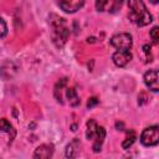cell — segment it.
Returning a JSON list of instances; mask_svg holds the SVG:
<instances>
[{"label": "cell", "instance_id": "cell-1", "mask_svg": "<svg viewBox=\"0 0 159 159\" xmlns=\"http://www.w3.org/2000/svg\"><path fill=\"white\" fill-rule=\"evenodd\" d=\"M50 25H51V37L52 42L56 47H62L70 36V29L65 21V19L52 14L50 16Z\"/></svg>", "mask_w": 159, "mask_h": 159}, {"label": "cell", "instance_id": "cell-2", "mask_svg": "<svg viewBox=\"0 0 159 159\" xmlns=\"http://www.w3.org/2000/svg\"><path fill=\"white\" fill-rule=\"evenodd\" d=\"M129 19L137 26H147L153 21L150 12L147 10L143 0H128Z\"/></svg>", "mask_w": 159, "mask_h": 159}, {"label": "cell", "instance_id": "cell-3", "mask_svg": "<svg viewBox=\"0 0 159 159\" xmlns=\"http://www.w3.org/2000/svg\"><path fill=\"white\" fill-rule=\"evenodd\" d=\"M140 143L144 147H154L159 143V127L150 125L145 128L140 134Z\"/></svg>", "mask_w": 159, "mask_h": 159}, {"label": "cell", "instance_id": "cell-4", "mask_svg": "<svg viewBox=\"0 0 159 159\" xmlns=\"http://www.w3.org/2000/svg\"><path fill=\"white\" fill-rule=\"evenodd\" d=\"M109 42L117 50H130V47L133 45L132 36L127 32H122V34H117V35L112 36Z\"/></svg>", "mask_w": 159, "mask_h": 159}, {"label": "cell", "instance_id": "cell-5", "mask_svg": "<svg viewBox=\"0 0 159 159\" xmlns=\"http://www.w3.org/2000/svg\"><path fill=\"white\" fill-rule=\"evenodd\" d=\"M84 4V0H60L58 5L61 10H63L67 14H73L77 10H80Z\"/></svg>", "mask_w": 159, "mask_h": 159}, {"label": "cell", "instance_id": "cell-6", "mask_svg": "<svg viewBox=\"0 0 159 159\" xmlns=\"http://www.w3.org/2000/svg\"><path fill=\"white\" fill-rule=\"evenodd\" d=\"M112 60H113L116 66L124 67L132 60V53L129 52V50H118V51H116L113 53Z\"/></svg>", "mask_w": 159, "mask_h": 159}, {"label": "cell", "instance_id": "cell-7", "mask_svg": "<svg viewBox=\"0 0 159 159\" xmlns=\"http://www.w3.org/2000/svg\"><path fill=\"white\" fill-rule=\"evenodd\" d=\"M144 83L145 86L153 91L158 92L159 91V82H158V71L157 70H149L144 75Z\"/></svg>", "mask_w": 159, "mask_h": 159}, {"label": "cell", "instance_id": "cell-8", "mask_svg": "<svg viewBox=\"0 0 159 159\" xmlns=\"http://www.w3.org/2000/svg\"><path fill=\"white\" fill-rule=\"evenodd\" d=\"M53 154V145L52 144H41L35 149L34 158L36 159H47L51 158Z\"/></svg>", "mask_w": 159, "mask_h": 159}, {"label": "cell", "instance_id": "cell-9", "mask_svg": "<svg viewBox=\"0 0 159 159\" xmlns=\"http://www.w3.org/2000/svg\"><path fill=\"white\" fill-rule=\"evenodd\" d=\"M16 71H17V67L15 66V63L11 62V61H6L0 67V76L4 80H9V78H11L16 73Z\"/></svg>", "mask_w": 159, "mask_h": 159}, {"label": "cell", "instance_id": "cell-10", "mask_svg": "<svg viewBox=\"0 0 159 159\" xmlns=\"http://www.w3.org/2000/svg\"><path fill=\"white\" fill-rule=\"evenodd\" d=\"M98 130V124L96 123V120L89 119L87 122V129H86V138L87 139H94L96 134Z\"/></svg>", "mask_w": 159, "mask_h": 159}, {"label": "cell", "instance_id": "cell-11", "mask_svg": "<svg viewBox=\"0 0 159 159\" xmlns=\"http://www.w3.org/2000/svg\"><path fill=\"white\" fill-rule=\"evenodd\" d=\"M66 97H67V99H68V102H70V104L72 107H77L80 104V98H78L77 92H76L75 88H67Z\"/></svg>", "mask_w": 159, "mask_h": 159}, {"label": "cell", "instance_id": "cell-12", "mask_svg": "<svg viewBox=\"0 0 159 159\" xmlns=\"http://www.w3.org/2000/svg\"><path fill=\"white\" fill-rule=\"evenodd\" d=\"M135 139H137L135 133L133 130H127V137L122 143V148L123 149H129L133 145V143L135 142Z\"/></svg>", "mask_w": 159, "mask_h": 159}, {"label": "cell", "instance_id": "cell-13", "mask_svg": "<svg viewBox=\"0 0 159 159\" xmlns=\"http://www.w3.org/2000/svg\"><path fill=\"white\" fill-rule=\"evenodd\" d=\"M0 130H2V132H5V133H9V134L11 133L12 138H14V135H15V130H14L11 123H10L7 119H5V118H1V119H0Z\"/></svg>", "mask_w": 159, "mask_h": 159}, {"label": "cell", "instance_id": "cell-14", "mask_svg": "<svg viewBox=\"0 0 159 159\" xmlns=\"http://www.w3.org/2000/svg\"><path fill=\"white\" fill-rule=\"evenodd\" d=\"M66 83H67V78H61V80L56 83V86H55V97H56V99H57L58 102H61V103H62V99H61V89L66 86Z\"/></svg>", "mask_w": 159, "mask_h": 159}, {"label": "cell", "instance_id": "cell-15", "mask_svg": "<svg viewBox=\"0 0 159 159\" xmlns=\"http://www.w3.org/2000/svg\"><path fill=\"white\" fill-rule=\"evenodd\" d=\"M6 34H7V25L4 21V19L0 17V40L4 39L6 36Z\"/></svg>", "mask_w": 159, "mask_h": 159}, {"label": "cell", "instance_id": "cell-16", "mask_svg": "<svg viewBox=\"0 0 159 159\" xmlns=\"http://www.w3.org/2000/svg\"><path fill=\"white\" fill-rule=\"evenodd\" d=\"M150 37L154 43H158V41H159V27L158 26H154L150 30Z\"/></svg>", "mask_w": 159, "mask_h": 159}, {"label": "cell", "instance_id": "cell-17", "mask_svg": "<svg viewBox=\"0 0 159 159\" xmlns=\"http://www.w3.org/2000/svg\"><path fill=\"white\" fill-rule=\"evenodd\" d=\"M75 143H70L66 147V157L67 158H73L75 157Z\"/></svg>", "mask_w": 159, "mask_h": 159}, {"label": "cell", "instance_id": "cell-18", "mask_svg": "<svg viewBox=\"0 0 159 159\" xmlns=\"http://www.w3.org/2000/svg\"><path fill=\"white\" fill-rule=\"evenodd\" d=\"M107 4H108V0H96V4L94 5H96L97 11H104Z\"/></svg>", "mask_w": 159, "mask_h": 159}, {"label": "cell", "instance_id": "cell-19", "mask_svg": "<svg viewBox=\"0 0 159 159\" xmlns=\"http://www.w3.org/2000/svg\"><path fill=\"white\" fill-rule=\"evenodd\" d=\"M143 52L147 57V62H150L152 61V55H150V46L149 45H144L143 46Z\"/></svg>", "mask_w": 159, "mask_h": 159}, {"label": "cell", "instance_id": "cell-20", "mask_svg": "<svg viewBox=\"0 0 159 159\" xmlns=\"http://www.w3.org/2000/svg\"><path fill=\"white\" fill-rule=\"evenodd\" d=\"M98 102H99V101H98L97 97H91V98L87 101V107H88V108H93L94 106L98 104Z\"/></svg>", "mask_w": 159, "mask_h": 159}, {"label": "cell", "instance_id": "cell-21", "mask_svg": "<svg viewBox=\"0 0 159 159\" xmlns=\"http://www.w3.org/2000/svg\"><path fill=\"white\" fill-rule=\"evenodd\" d=\"M147 94H145V92H142L140 94H139V97H138V103L139 104H144L145 102H147Z\"/></svg>", "mask_w": 159, "mask_h": 159}, {"label": "cell", "instance_id": "cell-22", "mask_svg": "<svg viewBox=\"0 0 159 159\" xmlns=\"http://www.w3.org/2000/svg\"><path fill=\"white\" fill-rule=\"evenodd\" d=\"M116 128H117L118 130H123V129H124L123 122H117V123H116Z\"/></svg>", "mask_w": 159, "mask_h": 159}, {"label": "cell", "instance_id": "cell-23", "mask_svg": "<svg viewBox=\"0 0 159 159\" xmlns=\"http://www.w3.org/2000/svg\"><path fill=\"white\" fill-rule=\"evenodd\" d=\"M94 41H96V39H94V37H88V39H87V42H88V43H89V42H91V43H93Z\"/></svg>", "mask_w": 159, "mask_h": 159}, {"label": "cell", "instance_id": "cell-24", "mask_svg": "<svg viewBox=\"0 0 159 159\" xmlns=\"http://www.w3.org/2000/svg\"><path fill=\"white\" fill-rule=\"evenodd\" d=\"M150 1H152L153 4H157V2H158V0H150Z\"/></svg>", "mask_w": 159, "mask_h": 159}]
</instances>
